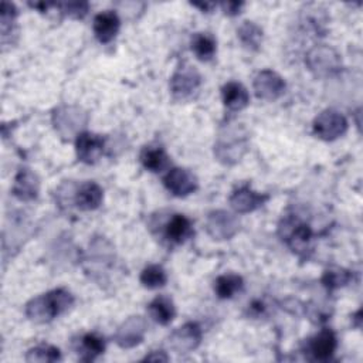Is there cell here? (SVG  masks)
Returning <instances> with one entry per match:
<instances>
[{
  "label": "cell",
  "instance_id": "cell-1",
  "mask_svg": "<svg viewBox=\"0 0 363 363\" xmlns=\"http://www.w3.org/2000/svg\"><path fill=\"white\" fill-rule=\"evenodd\" d=\"M74 305V296L64 288L30 299L26 305V316L35 323H47L65 313Z\"/></svg>",
  "mask_w": 363,
  "mask_h": 363
},
{
  "label": "cell",
  "instance_id": "cell-2",
  "mask_svg": "<svg viewBox=\"0 0 363 363\" xmlns=\"http://www.w3.org/2000/svg\"><path fill=\"white\" fill-rule=\"evenodd\" d=\"M51 122L64 139L77 138L88 123V113L77 105H60L52 111Z\"/></svg>",
  "mask_w": 363,
  "mask_h": 363
},
{
  "label": "cell",
  "instance_id": "cell-3",
  "mask_svg": "<svg viewBox=\"0 0 363 363\" xmlns=\"http://www.w3.org/2000/svg\"><path fill=\"white\" fill-rule=\"evenodd\" d=\"M308 69L318 78H329L340 71L342 60L337 51L326 44L313 45L305 58Z\"/></svg>",
  "mask_w": 363,
  "mask_h": 363
},
{
  "label": "cell",
  "instance_id": "cell-4",
  "mask_svg": "<svg viewBox=\"0 0 363 363\" xmlns=\"http://www.w3.org/2000/svg\"><path fill=\"white\" fill-rule=\"evenodd\" d=\"M278 231L288 247L298 255L305 257L309 251H312L313 233L308 224L295 218H285L279 224Z\"/></svg>",
  "mask_w": 363,
  "mask_h": 363
},
{
  "label": "cell",
  "instance_id": "cell-5",
  "mask_svg": "<svg viewBox=\"0 0 363 363\" xmlns=\"http://www.w3.org/2000/svg\"><path fill=\"white\" fill-rule=\"evenodd\" d=\"M347 119L345 118V115H342L340 112L335 111V109H325L322 111L312 123V129L313 133L326 142L335 140L340 136H343L347 130Z\"/></svg>",
  "mask_w": 363,
  "mask_h": 363
},
{
  "label": "cell",
  "instance_id": "cell-6",
  "mask_svg": "<svg viewBox=\"0 0 363 363\" xmlns=\"http://www.w3.org/2000/svg\"><path fill=\"white\" fill-rule=\"evenodd\" d=\"M248 150V140L245 136L228 132L227 135H220L214 145V156L218 162L227 166H233L241 160V157Z\"/></svg>",
  "mask_w": 363,
  "mask_h": 363
},
{
  "label": "cell",
  "instance_id": "cell-7",
  "mask_svg": "<svg viewBox=\"0 0 363 363\" xmlns=\"http://www.w3.org/2000/svg\"><path fill=\"white\" fill-rule=\"evenodd\" d=\"M206 230L214 240H230L240 230V220L227 210H213L207 214Z\"/></svg>",
  "mask_w": 363,
  "mask_h": 363
},
{
  "label": "cell",
  "instance_id": "cell-8",
  "mask_svg": "<svg viewBox=\"0 0 363 363\" xmlns=\"http://www.w3.org/2000/svg\"><path fill=\"white\" fill-rule=\"evenodd\" d=\"M201 84L200 72L196 69V67L183 62L177 69L173 72L170 78V91L174 98L184 99L193 95L199 89Z\"/></svg>",
  "mask_w": 363,
  "mask_h": 363
},
{
  "label": "cell",
  "instance_id": "cell-9",
  "mask_svg": "<svg viewBox=\"0 0 363 363\" xmlns=\"http://www.w3.org/2000/svg\"><path fill=\"white\" fill-rule=\"evenodd\" d=\"M203 330L196 322H187L176 328L167 337V345L176 353H189L199 347Z\"/></svg>",
  "mask_w": 363,
  "mask_h": 363
},
{
  "label": "cell",
  "instance_id": "cell-10",
  "mask_svg": "<svg viewBox=\"0 0 363 363\" xmlns=\"http://www.w3.org/2000/svg\"><path fill=\"white\" fill-rule=\"evenodd\" d=\"M146 330H147V323L145 318H142L140 315L129 316L126 320H123L119 325L115 333V342L122 349L135 347L139 343H142V340L145 339Z\"/></svg>",
  "mask_w": 363,
  "mask_h": 363
},
{
  "label": "cell",
  "instance_id": "cell-11",
  "mask_svg": "<svg viewBox=\"0 0 363 363\" xmlns=\"http://www.w3.org/2000/svg\"><path fill=\"white\" fill-rule=\"evenodd\" d=\"M255 95L264 101H275L284 95L286 84L284 78L272 69L259 71L252 82Z\"/></svg>",
  "mask_w": 363,
  "mask_h": 363
},
{
  "label": "cell",
  "instance_id": "cell-12",
  "mask_svg": "<svg viewBox=\"0 0 363 363\" xmlns=\"http://www.w3.org/2000/svg\"><path fill=\"white\" fill-rule=\"evenodd\" d=\"M164 187L176 197H186L199 187V180L193 172L184 167H172L163 177Z\"/></svg>",
  "mask_w": 363,
  "mask_h": 363
},
{
  "label": "cell",
  "instance_id": "cell-13",
  "mask_svg": "<svg viewBox=\"0 0 363 363\" xmlns=\"http://www.w3.org/2000/svg\"><path fill=\"white\" fill-rule=\"evenodd\" d=\"M268 200H269V194L258 193L252 190L248 184H242L231 193L228 203L235 213L245 214L262 207Z\"/></svg>",
  "mask_w": 363,
  "mask_h": 363
},
{
  "label": "cell",
  "instance_id": "cell-14",
  "mask_svg": "<svg viewBox=\"0 0 363 363\" xmlns=\"http://www.w3.org/2000/svg\"><path fill=\"white\" fill-rule=\"evenodd\" d=\"M104 147L105 139L101 135L84 130L75 138V153L82 163H96L104 153Z\"/></svg>",
  "mask_w": 363,
  "mask_h": 363
},
{
  "label": "cell",
  "instance_id": "cell-15",
  "mask_svg": "<svg viewBox=\"0 0 363 363\" xmlns=\"http://www.w3.org/2000/svg\"><path fill=\"white\" fill-rule=\"evenodd\" d=\"M14 197L21 201H33L38 197L40 193V179L38 176L28 167H21L13 183L11 189Z\"/></svg>",
  "mask_w": 363,
  "mask_h": 363
},
{
  "label": "cell",
  "instance_id": "cell-16",
  "mask_svg": "<svg viewBox=\"0 0 363 363\" xmlns=\"http://www.w3.org/2000/svg\"><path fill=\"white\" fill-rule=\"evenodd\" d=\"M121 28V18L112 10H105L94 17L92 30L96 40L102 44L111 43Z\"/></svg>",
  "mask_w": 363,
  "mask_h": 363
},
{
  "label": "cell",
  "instance_id": "cell-17",
  "mask_svg": "<svg viewBox=\"0 0 363 363\" xmlns=\"http://www.w3.org/2000/svg\"><path fill=\"white\" fill-rule=\"evenodd\" d=\"M336 347H337V339L333 330L330 329H322L319 333L311 337L306 345V349L312 356V359L320 360V362L329 360L335 353Z\"/></svg>",
  "mask_w": 363,
  "mask_h": 363
},
{
  "label": "cell",
  "instance_id": "cell-18",
  "mask_svg": "<svg viewBox=\"0 0 363 363\" xmlns=\"http://www.w3.org/2000/svg\"><path fill=\"white\" fill-rule=\"evenodd\" d=\"M104 200V190L95 182H85L77 186L74 206L84 211L95 210L101 206Z\"/></svg>",
  "mask_w": 363,
  "mask_h": 363
},
{
  "label": "cell",
  "instance_id": "cell-19",
  "mask_svg": "<svg viewBox=\"0 0 363 363\" xmlns=\"http://www.w3.org/2000/svg\"><path fill=\"white\" fill-rule=\"evenodd\" d=\"M74 349L81 360L92 362L105 352V340L98 333H84L74 340Z\"/></svg>",
  "mask_w": 363,
  "mask_h": 363
},
{
  "label": "cell",
  "instance_id": "cell-20",
  "mask_svg": "<svg viewBox=\"0 0 363 363\" xmlns=\"http://www.w3.org/2000/svg\"><path fill=\"white\" fill-rule=\"evenodd\" d=\"M191 221L183 214H173L164 224V238L170 244H183L193 235Z\"/></svg>",
  "mask_w": 363,
  "mask_h": 363
},
{
  "label": "cell",
  "instance_id": "cell-21",
  "mask_svg": "<svg viewBox=\"0 0 363 363\" xmlns=\"http://www.w3.org/2000/svg\"><path fill=\"white\" fill-rule=\"evenodd\" d=\"M221 99L227 109L241 111L250 104V94L242 84L230 81L221 88Z\"/></svg>",
  "mask_w": 363,
  "mask_h": 363
},
{
  "label": "cell",
  "instance_id": "cell-22",
  "mask_svg": "<svg viewBox=\"0 0 363 363\" xmlns=\"http://www.w3.org/2000/svg\"><path fill=\"white\" fill-rule=\"evenodd\" d=\"M139 160L142 166L152 173H160L169 169V164H170L169 155L160 146H145L140 150Z\"/></svg>",
  "mask_w": 363,
  "mask_h": 363
},
{
  "label": "cell",
  "instance_id": "cell-23",
  "mask_svg": "<svg viewBox=\"0 0 363 363\" xmlns=\"http://www.w3.org/2000/svg\"><path fill=\"white\" fill-rule=\"evenodd\" d=\"M147 312L150 318L159 325H169L176 316V306L172 298L166 295H157L147 305Z\"/></svg>",
  "mask_w": 363,
  "mask_h": 363
},
{
  "label": "cell",
  "instance_id": "cell-24",
  "mask_svg": "<svg viewBox=\"0 0 363 363\" xmlns=\"http://www.w3.org/2000/svg\"><path fill=\"white\" fill-rule=\"evenodd\" d=\"M190 48L200 61H210L216 54L217 43L210 33H194L190 40Z\"/></svg>",
  "mask_w": 363,
  "mask_h": 363
},
{
  "label": "cell",
  "instance_id": "cell-25",
  "mask_svg": "<svg viewBox=\"0 0 363 363\" xmlns=\"http://www.w3.org/2000/svg\"><path fill=\"white\" fill-rule=\"evenodd\" d=\"M244 286V281L240 275L224 274L214 281V292L220 299H230Z\"/></svg>",
  "mask_w": 363,
  "mask_h": 363
},
{
  "label": "cell",
  "instance_id": "cell-26",
  "mask_svg": "<svg viewBox=\"0 0 363 363\" xmlns=\"http://www.w3.org/2000/svg\"><path fill=\"white\" fill-rule=\"evenodd\" d=\"M237 35L241 44L250 50H258L262 43V30L254 21H242L237 28Z\"/></svg>",
  "mask_w": 363,
  "mask_h": 363
},
{
  "label": "cell",
  "instance_id": "cell-27",
  "mask_svg": "<svg viewBox=\"0 0 363 363\" xmlns=\"http://www.w3.org/2000/svg\"><path fill=\"white\" fill-rule=\"evenodd\" d=\"M139 279H140V284L145 288L157 289V288H162V286L166 285L167 274L160 265L152 264V265H147L146 268L142 269Z\"/></svg>",
  "mask_w": 363,
  "mask_h": 363
},
{
  "label": "cell",
  "instance_id": "cell-28",
  "mask_svg": "<svg viewBox=\"0 0 363 363\" xmlns=\"http://www.w3.org/2000/svg\"><path fill=\"white\" fill-rule=\"evenodd\" d=\"M26 360L28 363H48V362H58L61 360V352L58 347L52 345H38L31 347L27 354Z\"/></svg>",
  "mask_w": 363,
  "mask_h": 363
},
{
  "label": "cell",
  "instance_id": "cell-29",
  "mask_svg": "<svg viewBox=\"0 0 363 363\" xmlns=\"http://www.w3.org/2000/svg\"><path fill=\"white\" fill-rule=\"evenodd\" d=\"M350 278H352L350 271L340 268V267H332V268L325 269L320 281L329 291H333V289L347 285Z\"/></svg>",
  "mask_w": 363,
  "mask_h": 363
},
{
  "label": "cell",
  "instance_id": "cell-30",
  "mask_svg": "<svg viewBox=\"0 0 363 363\" xmlns=\"http://www.w3.org/2000/svg\"><path fill=\"white\" fill-rule=\"evenodd\" d=\"M17 17V9L10 1H3L0 9V28H1V40L6 41L7 35H10L14 30V23Z\"/></svg>",
  "mask_w": 363,
  "mask_h": 363
},
{
  "label": "cell",
  "instance_id": "cell-31",
  "mask_svg": "<svg viewBox=\"0 0 363 363\" xmlns=\"http://www.w3.org/2000/svg\"><path fill=\"white\" fill-rule=\"evenodd\" d=\"M57 7L71 18H84L89 10V4L86 1H65L57 3Z\"/></svg>",
  "mask_w": 363,
  "mask_h": 363
},
{
  "label": "cell",
  "instance_id": "cell-32",
  "mask_svg": "<svg viewBox=\"0 0 363 363\" xmlns=\"http://www.w3.org/2000/svg\"><path fill=\"white\" fill-rule=\"evenodd\" d=\"M224 14L227 16H238L241 13V9L244 7L242 1H224L220 4Z\"/></svg>",
  "mask_w": 363,
  "mask_h": 363
},
{
  "label": "cell",
  "instance_id": "cell-33",
  "mask_svg": "<svg viewBox=\"0 0 363 363\" xmlns=\"http://www.w3.org/2000/svg\"><path fill=\"white\" fill-rule=\"evenodd\" d=\"M143 360H149V362H152V360L153 362H167L169 357H167V354L163 350H153L152 353L146 354Z\"/></svg>",
  "mask_w": 363,
  "mask_h": 363
},
{
  "label": "cell",
  "instance_id": "cell-34",
  "mask_svg": "<svg viewBox=\"0 0 363 363\" xmlns=\"http://www.w3.org/2000/svg\"><path fill=\"white\" fill-rule=\"evenodd\" d=\"M28 6L33 7V9H35V10H38V11H41V13H44V11H47L50 7L57 6V3H51V1H34V3H31V1H30Z\"/></svg>",
  "mask_w": 363,
  "mask_h": 363
},
{
  "label": "cell",
  "instance_id": "cell-35",
  "mask_svg": "<svg viewBox=\"0 0 363 363\" xmlns=\"http://www.w3.org/2000/svg\"><path fill=\"white\" fill-rule=\"evenodd\" d=\"M191 6L194 7H199L201 11H206V13H210L214 7H216V3H191Z\"/></svg>",
  "mask_w": 363,
  "mask_h": 363
}]
</instances>
